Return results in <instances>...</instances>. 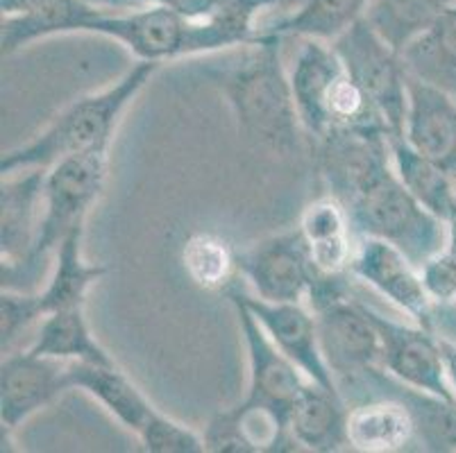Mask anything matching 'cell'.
<instances>
[{"label": "cell", "instance_id": "cell-1", "mask_svg": "<svg viewBox=\"0 0 456 453\" xmlns=\"http://www.w3.org/2000/svg\"><path fill=\"white\" fill-rule=\"evenodd\" d=\"M281 41L280 35L256 32L236 64L209 69L207 75L225 95L248 141L273 155L293 157L300 152L302 123L281 61Z\"/></svg>", "mask_w": 456, "mask_h": 453}, {"label": "cell", "instance_id": "cell-2", "mask_svg": "<svg viewBox=\"0 0 456 453\" xmlns=\"http://www.w3.org/2000/svg\"><path fill=\"white\" fill-rule=\"evenodd\" d=\"M157 69L159 64L152 61H136L114 85L73 100L28 143L7 150L0 159V173L10 174L30 168L48 170L66 157L89 150H110L123 114L134 102L136 95L146 89Z\"/></svg>", "mask_w": 456, "mask_h": 453}, {"label": "cell", "instance_id": "cell-3", "mask_svg": "<svg viewBox=\"0 0 456 453\" xmlns=\"http://www.w3.org/2000/svg\"><path fill=\"white\" fill-rule=\"evenodd\" d=\"M306 304L316 313L322 354L343 399H347L372 369L381 368L379 334L362 299L350 295L347 274H321Z\"/></svg>", "mask_w": 456, "mask_h": 453}, {"label": "cell", "instance_id": "cell-4", "mask_svg": "<svg viewBox=\"0 0 456 453\" xmlns=\"http://www.w3.org/2000/svg\"><path fill=\"white\" fill-rule=\"evenodd\" d=\"M356 239L370 236L402 249L422 268L445 245L447 224L427 211L397 177L393 164L346 205Z\"/></svg>", "mask_w": 456, "mask_h": 453}, {"label": "cell", "instance_id": "cell-5", "mask_svg": "<svg viewBox=\"0 0 456 453\" xmlns=\"http://www.w3.org/2000/svg\"><path fill=\"white\" fill-rule=\"evenodd\" d=\"M107 170H110L107 148L66 157L45 170L44 215H41L39 234H37L30 259L16 272H23V277L39 272L41 265L60 247L66 234L85 224L91 206L105 190ZM10 274H3V277H10Z\"/></svg>", "mask_w": 456, "mask_h": 453}, {"label": "cell", "instance_id": "cell-6", "mask_svg": "<svg viewBox=\"0 0 456 453\" xmlns=\"http://www.w3.org/2000/svg\"><path fill=\"white\" fill-rule=\"evenodd\" d=\"M343 69L368 95L391 136H402L409 102V73L402 55L381 39L366 19H359L331 41Z\"/></svg>", "mask_w": 456, "mask_h": 453}, {"label": "cell", "instance_id": "cell-7", "mask_svg": "<svg viewBox=\"0 0 456 453\" xmlns=\"http://www.w3.org/2000/svg\"><path fill=\"white\" fill-rule=\"evenodd\" d=\"M236 268L252 293L268 302H306L322 274L297 227L266 236L236 252Z\"/></svg>", "mask_w": 456, "mask_h": 453}, {"label": "cell", "instance_id": "cell-8", "mask_svg": "<svg viewBox=\"0 0 456 453\" xmlns=\"http://www.w3.org/2000/svg\"><path fill=\"white\" fill-rule=\"evenodd\" d=\"M70 363L35 354L30 347L12 349L0 363V424L3 449L12 433L35 413L48 409L64 392L73 390Z\"/></svg>", "mask_w": 456, "mask_h": 453}, {"label": "cell", "instance_id": "cell-9", "mask_svg": "<svg viewBox=\"0 0 456 453\" xmlns=\"http://www.w3.org/2000/svg\"><path fill=\"white\" fill-rule=\"evenodd\" d=\"M225 295L230 299H239L255 315L261 329L266 331L275 347L305 372L306 379L331 390V392H341L330 365H327L325 354H322L316 313L309 309V304L305 302H268V299L256 297L255 293L239 288L236 284H232Z\"/></svg>", "mask_w": 456, "mask_h": 453}, {"label": "cell", "instance_id": "cell-10", "mask_svg": "<svg viewBox=\"0 0 456 453\" xmlns=\"http://www.w3.org/2000/svg\"><path fill=\"white\" fill-rule=\"evenodd\" d=\"M363 311L375 324L381 340V368L391 374L393 379L438 397L454 399L450 379H447L445 359L441 352V336L434 329L420 324H404L381 315L366 302Z\"/></svg>", "mask_w": 456, "mask_h": 453}, {"label": "cell", "instance_id": "cell-11", "mask_svg": "<svg viewBox=\"0 0 456 453\" xmlns=\"http://www.w3.org/2000/svg\"><path fill=\"white\" fill-rule=\"evenodd\" d=\"M350 274L384 295L416 324L434 329L436 304L431 302L422 284L420 268L413 265L411 259L395 245L381 239H370V236L356 239Z\"/></svg>", "mask_w": 456, "mask_h": 453}, {"label": "cell", "instance_id": "cell-12", "mask_svg": "<svg viewBox=\"0 0 456 453\" xmlns=\"http://www.w3.org/2000/svg\"><path fill=\"white\" fill-rule=\"evenodd\" d=\"M191 20L168 7L143 5L134 12H114L102 7L98 19L89 25L86 35L107 36L126 45L136 61L164 64L186 57Z\"/></svg>", "mask_w": 456, "mask_h": 453}, {"label": "cell", "instance_id": "cell-13", "mask_svg": "<svg viewBox=\"0 0 456 453\" xmlns=\"http://www.w3.org/2000/svg\"><path fill=\"white\" fill-rule=\"evenodd\" d=\"M239 318V329H241L243 343L248 352V401L268 406L277 413H291V406L306 388L309 379L305 376L296 363L286 359L280 349L275 347L268 334L261 329L255 315L239 302L230 299Z\"/></svg>", "mask_w": 456, "mask_h": 453}, {"label": "cell", "instance_id": "cell-14", "mask_svg": "<svg viewBox=\"0 0 456 453\" xmlns=\"http://www.w3.org/2000/svg\"><path fill=\"white\" fill-rule=\"evenodd\" d=\"M370 397H393L406 406L413 419L416 444L434 453L456 451V401L438 397L425 390L411 388L393 379L384 368H377L368 374L362 384L352 390L347 399L363 401ZM346 399V401H347Z\"/></svg>", "mask_w": 456, "mask_h": 453}, {"label": "cell", "instance_id": "cell-15", "mask_svg": "<svg viewBox=\"0 0 456 453\" xmlns=\"http://www.w3.org/2000/svg\"><path fill=\"white\" fill-rule=\"evenodd\" d=\"M202 440L211 453L297 451L289 431V417L248 399L239 406L218 410L205 426Z\"/></svg>", "mask_w": 456, "mask_h": 453}, {"label": "cell", "instance_id": "cell-16", "mask_svg": "<svg viewBox=\"0 0 456 453\" xmlns=\"http://www.w3.org/2000/svg\"><path fill=\"white\" fill-rule=\"evenodd\" d=\"M404 141L456 177V95L409 75Z\"/></svg>", "mask_w": 456, "mask_h": 453}, {"label": "cell", "instance_id": "cell-17", "mask_svg": "<svg viewBox=\"0 0 456 453\" xmlns=\"http://www.w3.org/2000/svg\"><path fill=\"white\" fill-rule=\"evenodd\" d=\"M44 168L16 170L3 174V222H0V252L3 274L20 270L30 259L44 215Z\"/></svg>", "mask_w": 456, "mask_h": 453}, {"label": "cell", "instance_id": "cell-18", "mask_svg": "<svg viewBox=\"0 0 456 453\" xmlns=\"http://www.w3.org/2000/svg\"><path fill=\"white\" fill-rule=\"evenodd\" d=\"M343 73L346 69L341 57L336 55L330 41H302L289 77H291L293 100H296L302 130L314 141L322 139L331 130V93Z\"/></svg>", "mask_w": 456, "mask_h": 453}, {"label": "cell", "instance_id": "cell-19", "mask_svg": "<svg viewBox=\"0 0 456 453\" xmlns=\"http://www.w3.org/2000/svg\"><path fill=\"white\" fill-rule=\"evenodd\" d=\"M347 401L341 392H331L309 381L289 413V431L297 449L316 453H336L347 447Z\"/></svg>", "mask_w": 456, "mask_h": 453}, {"label": "cell", "instance_id": "cell-20", "mask_svg": "<svg viewBox=\"0 0 456 453\" xmlns=\"http://www.w3.org/2000/svg\"><path fill=\"white\" fill-rule=\"evenodd\" d=\"M309 255L322 274H347L356 236L346 205L334 195H322L305 206L297 224Z\"/></svg>", "mask_w": 456, "mask_h": 453}, {"label": "cell", "instance_id": "cell-21", "mask_svg": "<svg viewBox=\"0 0 456 453\" xmlns=\"http://www.w3.org/2000/svg\"><path fill=\"white\" fill-rule=\"evenodd\" d=\"M102 5L94 0H45L23 14L3 16L0 45L3 55H14L35 41L57 35H86L89 25L98 19Z\"/></svg>", "mask_w": 456, "mask_h": 453}, {"label": "cell", "instance_id": "cell-22", "mask_svg": "<svg viewBox=\"0 0 456 453\" xmlns=\"http://www.w3.org/2000/svg\"><path fill=\"white\" fill-rule=\"evenodd\" d=\"M69 374L73 390L94 397L116 422H121L134 435L146 429L159 413L118 365L70 363Z\"/></svg>", "mask_w": 456, "mask_h": 453}, {"label": "cell", "instance_id": "cell-23", "mask_svg": "<svg viewBox=\"0 0 456 453\" xmlns=\"http://www.w3.org/2000/svg\"><path fill=\"white\" fill-rule=\"evenodd\" d=\"M413 442V419L397 399L370 397L347 410V447L352 451L397 453Z\"/></svg>", "mask_w": 456, "mask_h": 453}, {"label": "cell", "instance_id": "cell-24", "mask_svg": "<svg viewBox=\"0 0 456 453\" xmlns=\"http://www.w3.org/2000/svg\"><path fill=\"white\" fill-rule=\"evenodd\" d=\"M85 224L76 227L66 234L60 247L55 249V265L45 288L39 293L44 318L61 309H77L86 304L89 290L95 281H101L107 274L102 263H89L85 259Z\"/></svg>", "mask_w": 456, "mask_h": 453}, {"label": "cell", "instance_id": "cell-25", "mask_svg": "<svg viewBox=\"0 0 456 453\" xmlns=\"http://www.w3.org/2000/svg\"><path fill=\"white\" fill-rule=\"evenodd\" d=\"M28 347L35 354L51 356V359L66 360V363L116 365L114 356L102 347L101 340L91 331L85 306L61 309L45 315Z\"/></svg>", "mask_w": 456, "mask_h": 453}, {"label": "cell", "instance_id": "cell-26", "mask_svg": "<svg viewBox=\"0 0 456 453\" xmlns=\"http://www.w3.org/2000/svg\"><path fill=\"white\" fill-rule=\"evenodd\" d=\"M391 161L402 184L427 211L450 222L456 218V177L436 161L427 159L406 143L404 136H388Z\"/></svg>", "mask_w": 456, "mask_h": 453}, {"label": "cell", "instance_id": "cell-27", "mask_svg": "<svg viewBox=\"0 0 456 453\" xmlns=\"http://www.w3.org/2000/svg\"><path fill=\"white\" fill-rule=\"evenodd\" d=\"M400 55L406 73L456 95V3Z\"/></svg>", "mask_w": 456, "mask_h": 453}, {"label": "cell", "instance_id": "cell-28", "mask_svg": "<svg viewBox=\"0 0 456 453\" xmlns=\"http://www.w3.org/2000/svg\"><path fill=\"white\" fill-rule=\"evenodd\" d=\"M286 0H223V5L202 20H191L186 57L209 55L216 50L248 45L256 36V16L261 10L281 5Z\"/></svg>", "mask_w": 456, "mask_h": 453}, {"label": "cell", "instance_id": "cell-29", "mask_svg": "<svg viewBox=\"0 0 456 453\" xmlns=\"http://www.w3.org/2000/svg\"><path fill=\"white\" fill-rule=\"evenodd\" d=\"M370 0H302L300 7L275 23L266 25V35L302 36V39L334 41L363 19Z\"/></svg>", "mask_w": 456, "mask_h": 453}, {"label": "cell", "instance_id": "cell-30", "mask_svg": "<svg viewBox=\"0 0 456 453\" xmlns=\"http://www.w3.org/2000/svg\"><path fill=\"white\" fill-rule=\"evenodd\" d=\"M456 0H370L363 19L388 45L402 53Z\"/></svg>", "mask_w": 456, "mask_h": 453}, {"label": "cell", "instance_id": "cell-31", "mask_svg": "<svg viewBox=\"0 0 456 453\" xmlns=\"http://www.w3.org/2000/svg\"><path fill=\"white\" fill-rule=\"evenodd\" d=\"M182 265L189 279L202 290H227L239 272L236 249L211 231H196L184 240Z\"/></svg>", "mask_w": 456, "mask_h": 453}, {"label": "cell", "instance_id": "cell-32", "mask_svg": "<svg viewBox=\"0 0 456 453\" xmlns=\"http://www.w3.org/2000/svg\"><path fill=\"white\" fill-rule=\"evenodd\" d=\"M44 320L39 293L19 288H3L0 293V347L3 354L12 352L23 334Z\"/></svg>", "mask_w": 456, "mask_h": 453}, {"label": "cell", "instance_id": "cell-33", "mask_svg": "<svg viewBox=\"0 0 456 453\" xmlns=\"http://www.w3.org/2000/svg\"><path fill=\"white\" fill-rule=\"evenodd\" d=\"M422 284L436 306H456V218L447 222L445 245L420 268Z\"/></svg>", "mask_w": 456, "mask_h": 453}, {"label": "cell", "instance_id": "cell-34", "mask_svg": "<svg viewBox=\"0 0 456 453\" xmlns=\"http://www.w3.org/2000/svg\"><path fill=\"white\" fill-rule=\"evenodd\" d=\"M141 447L151 453H202L205 449V440L200 433L189 429L186 424L175 422L173 417L159 413L151 419L146 429L139 435Z\"/></svg>", "mask_w": 456, "mask_h": 453}, {"label": "cell", "instance_id": "cell-35", "mask_svg": "<svg viewBox=\"0 0 456 453\" xmlns=\"http://www.w3.org/2000/svg\"><path fill=\"white\" fill-rule=\"evenodd\" d=\"M94 3L102 7H111V10H121V7L130 5H159L168 7V10L189 20L207 19L223 5V0H94Z\"/></svg>", "mask_w": 456, "mask_h": 453}, {"label": "cell", "instance_id": "cell-36", "mask_svg": "<svg viewBox=\"0 0 456 453\" xmlns=\"http://www.w3.org/2000/svg\"><path fill=\"white\" fill-rule=\"evenodd\" d=\"M441 352H443V359H445L447 379H450V385L452 390H454V397H456V343L454 340L441 336Z\"/></svg>", "mask_w": 456, "mask_h": 453}, {"label": "cell", "instance_id": "cell-37", "mask_svg": "<svg viewBox=\"0 0 456 453\" xmlns=\"http://www.w3.org/2000/svg\"><path fill=\"white\" fill-rule=\"evenodd\" d=\"M41 3H45V0H0V7H3V16H14L32 10Z\"/></svg>", "mask_w": 456, "mask_h": 453}]
</instances>
